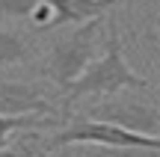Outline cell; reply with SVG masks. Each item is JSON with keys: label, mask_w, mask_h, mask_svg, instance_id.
Masks as SVG:
<instances>
[{"label": "cell", "mask_w": 160, "mask_h": 157, "mask_svg": "<svg viewBox=\"0 0 160 157\" xmlns=\"http://www.w3.org/2000/svg\"><path fill=\"white\" fill-rule=\"evenodd\" d=\"M62 125V119L53 116H0V148L9 142V136L15 130H42V128H53Z\"/></svg>", "instance_id": "8"}, {"label": "cell", "mask_w": 160, "mask_h": 157, "mask_svg": "<svg viewBox=\"0 0 160 157\" xmlns=\"http://www.w3.org/2000/svg\"><path fill=\"white\" fill-rule=\"evenodd\" d=\"M104 27H107V39H104V56H95L83 71L77 74V80H71L62 89V119L74 116V104L89 95L95 98H110V95L128 92V89H139V92H148V80L142 74L128 65L125 53H122V36H119V24L116 18L107 12L104 18Z\"/></svg>", "instance_id": "1"}, {"label": "cell", "mask_w": 160, "mask_h": 157, "mask_svg": "<svg viewBox=\"0 0 160 157\" xmlns=\"http://www.w3.org/2000/svg\"><path fill=\"white\" fill-rule=\"evenodd\" d=\"M36 56V36L15 27H0V68L24 65Z\"/></svg>", "instance_id": "5"}, {"label": "cell", "mask_w": 160, "mask_h": 157, "mask_svg": "<svg viewBox=\"0 0 160 157\" xmlns=\"http://www.w3.org/2000/svg\"><path fill=\"white\" fill-rule=\"evenodd\" d=\"M148 42L160 51V24H157V27H148Z\"/></svg>", "instance_id": "9"}, {"label": "cell", "mask_w": 160, "mask_h": 157, "mask_svg": "<svg viewBox=\"0 0 160 157\" xmlns=\"http://www.w3.org/2000/svg\"><path fill=\"white\" fill-rule=\"evenodd\" d=\"M0 116H53L62 119L57 101L48 98V89L24 80H0ZM65 122V119H62Z\"/></svg>", "instance_id": "4"}, {"label": "cell", "mask_w": 160, "mask_h": 157, "mask_svg": "<svg viewBox=\"0 0 160 157\" xmlns=\"http://www.w3.org/2000/svg\"><path fill=\"white\" fill-rule=\"evenodd\" d=\"M131 92V89H128ZM110 95L107 101L95 104L89 110V119H98V122H110L119 125L125 130H133V134H148V136H160V107H154L151 101L133 98V95Z\"/></svg>", "instance_id": "3"}, {"label": "cell", "mask_w": 160, "mask_h": 157, "mask_svg": "<svg viewBox=\"0 0 160 157\" xmlns=\"http://www.w3.org/2000/svg\"><path fill=\"white\" fill-rule=\"evenodd\" d=\"M65 157H160V148L145 145H65Z\"/></svg>", "instance_id": "6"}, {"label": "cell", "mask_w": 160, "mask_h": 157, "mask_svg": "<svg viewBox=\"0 0 160 157\" xmlns=\"http://www.w3.org/2000/svg\"><path fill=\"white\" fill-rule=\"evenodd\" d=\"M0 157H51V151L39 130H21L15 140H9L0 148Z\"/></svg>", "instance_id": "7"}, {"label": "cell", "mask_w": 160, "mask_h": 157, "mask_svg": "<svg viewBox=\"0 0 160 157\" xmlns=\"http://www.w3.org/2000/svg\"><path fill=\"white\" fill-rule=\"evenodd\" d=\"M101 24H104V15L101 18H89L80 27L68 30L65 36L53 39L48 53L39 62V74H45L53 86H59V92L71 80H77V74L98 56V47H101L98 45L101 42Z\"/></svg>", "instance_id": "2"}]
</instances>
